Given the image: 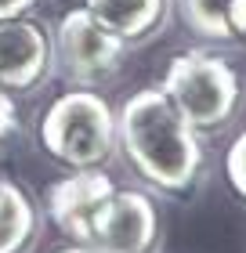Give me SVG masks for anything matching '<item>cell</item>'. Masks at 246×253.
<instances>
[{
	"label": "cell",
	"mask_w": 246,
	"mask_h": 253,
	"mask_svg": "<svg viewBox=\"0 0 246 253\" xmlns=\"http://www.w3.org/2000/svg\"><path fill=\"white\" fill-rule=\"evenodd\" d=\"M37 232L29 199L11 181H0V253H22Z\"/></svg>",
	"instance_id": "9c48e42d"
},
{
	"label": "cell",
	"mask_w": 246,
	"mask_h": 253,
	"mask_svg": "<svg viewBox=\"0 0 246 253\" xmlns=\"http://www.w3.org/2000/svg\"><path fill=\"white\" fill-rule=\"evenodd\" d=\"M48 73V40L33 22H0V84L29 90Z\"/></svg>",
	"instance_id": "52a82bcc"
},
{
	"label": "cell",
	"mask_w": 246,
	"mask_h": 253,
	"mask_svg": "<svg viewBox=\"0 0 246 253\" xmlns=\"http://www.w3.org/2000/svg\"><path fill=\"white\" fill-rule=\"evenodd\" d=\"M228 26H232V37L246 40V0H232V7H228Z\"/></svg>",
	"instance_id": "4fadbf2b"
},
{
	"label": "cell",
	"mask_w": 246,
	"mask_h": 253,
	"mask_svg": "<svg viewBox=\"0 0 246 253\" xmlns=\"http://www.w3.org/2000/svg\"><path fill=\"white\" fill-rule=\"evenodd\" d=\"M116 141L131 167L163 192H189L203 163L196 126L170 105L163 90H138L123 101Z\"/></svg>",
	"instance_id": "6da1fadb"
},
{
	"label": "cell",
	"mask_w": 246,
	"mask_h": 253,
	"mask_svg": "<svg viewBox=\"0 0 246 253\" xmlns=\"http://www.w3.org/2000/svg\"><path fill=\"white\" fill-rule=\"evenodd\" d=\"M40 137H44V148L54 159H62L65 167L91 170L112 156L116 120L98 94L73 90L51 105V112L40 123Z\"/></svg>",
	"instance_id": "3957f363"
},
{
	"label": "cell",
	"mask_w": 246,
	"mask_h": 253,
	"mask_svg": "<svg viewBox=\"0 0 246 253\" xmlns=\"http://www.w3.org/2000/svg\"><path fill=\"white\" fill-rule=\"evenodd\" d=\"M163 94L196 130H217L239 109V76L225 58L189 51L174 58L163 76Z\"/></svg>",
	"instance_id": "7a4b0ae2"
},
{
	"label": "cell",
	"mask_w": 246,
	"mask_h": 253,
	"mask_svg": "<svg viewBox=\"0 0 246 253\" xmlns=\"http://www.w3.org/2000/svg\"><path fill=\"white\" fill-rule=\"evenodd\" d=\"M163 0H87V11L120 40H142L163 22Z\"/></svg>",
	"instance_id": "ba28073f"
},
{
	"label": "cell",
	"mask_w": 246,
	"mask_h": 253,
	"mask_svg": "<svg viewBox=\"0 0 246 253\" xmlns=\"http://www.w3.org/2000/svg\"><path fill=\"white\" fill-rule=\"evenodd\" d=\"M225 170H228V181L243 199H246V130L232 141L228 148V159H225Z\"/></svg>",
	"instance_id": "8fae6325"
},
{
	"label": "cell",
	"mask_w": 246,
	"mask_h": 253,
	"mask_svg": "<svg viewBox=\"0 0 246 253\" xmlns=\"http://www.w3.org/2000/svg\"><path fill=\"white\" fill-rule=\"evenodd\" d=\"M58 253H95V250H87V246H69V250H58Z\"/></svg>",
	"instance_id": "9a60e30c"
},
{
	"label": "cell",
	"mask_w": 246,
	"mask_h": 253,
	"mask_svg": "<svg viewBox=\"0 0 246 253\" xmlns=\"http://www.w3.org/2000/svg\"><path fill=\"white\" fill-rule=\"evenodd\" d=\"M15 101L7 98V87L0 84V137H7L11 130H15Z\"/></svg>",
	"instance_id": "7c38bea8"
},
{
	"label": "cell",
	"mask_w": 246,
	"mask_h": 253,
	"mask_svg": "<svg viewBox=\"0 0 246 253\" xmlns=\"http://www.w3.org/2000/svg\"><path fill=\"white\" fill-rule=\"evenodd\" d=\"M29 7H33V0H0V22H7V18H22Z\"/></svg>",
	"instance_id": "5bb4252c"
},
{
	"label": "cell",
	"mask_w": 246,
	"mask_h": 253,
	"mask_svg": "<svg viewBox=\"0 0 246 253\" xmlns=\"http://www.w3.org/2000/svg\"><path fill=\"white\" fill-rule=\"evenodd\" d=\"M123 43L127 40L105 29L87 7L69 11L58 26V58H62L65 73L80 84H98V80L112 76L123 62Z\"/></svg>",
	"instance_id": "5b68a950"
},
{
	"label": "cell",
	"mask_w": 246,
	"mask_h": 253,
	"mask_svg": "<svg viewBox=\"0 0 246 253\" xmlns=\"http://www.w3.org/2000/svg\"><path fill=\"white\" fill-rule=\"evenodd\" d=\"M228 7H232V0H178L185 26L203 40H232Z\"/></svg>",
	"instance_id": "30bf717a"
},
{
	"label": "cell",
	"mask_w": 246,
	"mask_h": 253,
	"mask_svg": "<svg viewBox=\"0 0 246 253\" xmlns=\"http://www.w3.org/2000/svg\"><path fill=\"white\" fill-rule=\"evenodd\" d=\"M116 188L109 174H101L98 167L91 170H76L73 177L58 181L48 192V210H51V221L62 228V232L73 239L76 246H87V232H91V221H95L98 206L109 199Z\"/></svg>",
	"instance_id": "8992f818"
},
{
	"label": "cell",
	"mask_w": 246,
	"mask_h": 253,
	"mask_svg": "<svg viewBox=\"0 0 246 253\" xmlns=\"http://www.w3.org/2000/svg\"><path fill=\"white\" fill-rule=\"evenodd\" d=\"M159 217L148 195L112 192L98 206L87 232V250L95 253H156Z\"/></svg>",
	"instance_id": "277c9868"
}]
</instances>
